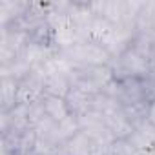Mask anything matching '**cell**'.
Returning a JSON list of instances; mask_svg holds the SVG:
<instances>
[{
  "label": "cell",
  "instance_id": "cell-9",
  "mask_svg": "<svg viewBox=\"0 0 155 155\" xmlns=\"http://www.w3.org/2000/svg\"><path fill=\"white\" fill-rule=\"evenodd\" d=\"M29 8V2H13V0H2L0 2V18H2V28L17 22L20 17L26 15Z\"/></svg>",
  "mask_w": 155,
  "mask_h": 155
},
{
  "label": "cell",
  "instance_id": "cell-5",
  "mask_svg": "<svg viewBox=\"0 0 155 155\" xmlns=\"http://www.w3.org/2000/svg\"><path fill=\"white\" fill-rule=\"evenodd\" d=\"M104 124L106 128L111 131V135L115 137V140H128L131 131H133V124L128 120V117L124 115L122 110L104 117Z\"/></svg>",
  "mask_w": 155,
  "mask_h": 155
},
{
  "label": "cell",
  "instance_id": "cell-10",
  "mask_svg": "<svg viewBox=\"0 0 155 155\" xmlns=\"http://www.w3.org/2000/svg\"><path fill=\"white\" fill-rule=\"evenodd\" d=\"M69 90H71L69 75H62V73L49 75L46 79V82H44V91H46V95H51V97L66 99Z\"/></svg>",
  "mask_w": 155,
  "mask_h": 155
},
{
  "label": "cell",
  "instance_id": "cell-11",
  "mask_svg": "<svg viewBox=\"0 0 155 155\" xmlns=\"http://www.w3.org/2000/svg\"><path fill=\"white\" fill-rule=\"evenodd\" d=\"M17 95H18V81L11 77H2L0 84V102H2V111H9L17 106Z\"/></svg>",
  "mask_w": 155,
  "mask_h": 155
},
{
  "label": "cell",
  "instance_id": "cell-8",
  "mask_svg": "<svg viewBox=\"0 0 155 155\" xmlns=\"http://www.w3.org/2000/svg\"><path fill=\"white\" fill-rule=\"evenodd\" d=\"M42 106H44L46 115H48L51 120H55V122H62L64 119H68V117L71 115L66 99H60V97L46 95V97L42 99Z\"/></svg>",
  "mask_w": 155,
  "mask_h": 155
},
{
  "label": "cell",
  "instance_id": "cell-6",
  "mask_svg": "<svg viewBox=\"0 0 155 155\" xmlns=\"http://www.w3.org/2000/svg\"><path fill=\"white\" fill-rule=\"evenodd\" d=\"M60 153L62 155H93V142L86 133L79 131L75 137H71L60 146Z\"/></svg>",
  "mask_w": 155,
  "mask_h": 155
},
{
  "label": "cell",
  "instance_id": "cell-1",
  "mask_svg": "<svg viewBox=\"0 0 155 155\" xmlns=\"http://www.w3.org/2000/svg\"><path fill=\"white\" fill-rule=\"evenodd\" d=\"M62 57H66L73 68H91V66H110L113 57L108 53L106 48L95 44V42H81V44H75L69 49L60 51Z\"/></svg>",
  "mask_w": 155,
  "mask_h": 155
},
{
  "label": "cell",
  "instance_id": "cell-7",
  "mask_svg": "<svg viewBox=\"0 0 155 155\" xmlns=\"http://www.w3.org/2000/svg\"><path fill=\"white\" fill-rule=\"evenodd\" d=\"M93 97L88 95V93H84V91H81V90H77V88H71L69 93H68V97H66V102L69 106L71 115L81 117V115L91 111V101H93Z\"/></svg>",
  "mask_w": 155,
  "mask_h": 155
},
{
  "label": "cell",
  "instance_id": "cell-12",
  "mask_svg": "<svg viewBox=\"0 0 155 155\" xmlns=\"http://www.w3.org/2000/svg\"><path fill=\"white\" fill-rule=\"evenodd\" d=\"M81 131V126H79V119L75 115H69L68 119H64L62 122H57V142L62 146L66 140H69L71 137H75L77 133Z\"/></svg>",
  "mask_w": 155,
  "mask_h": 155
},
{
  "label": "cell",
  "instance_id": "cell-15",
  "mask_svg": "<svg viewBox=\"0 0 155 155\" xmlns=\"http://www.w3.org/2000/svg\"><path fill=\"white\" fill-rule=\"evenodd\" d=\"M133 151H137L128 140H115L110 148H108V153L106 155H131Z\"/></svg>",
  "mask_w": 155,
  "mask_h": 155
},
{
  "label": "cell",
  "instance_id": "cell-16",
  "mask_svg": "<svg viewBox=\"0 0 155 155\" xmlns=\"http://www.w3.org/2000/svg\"><path fill=\"white\" fill-rule=\"evenodd\" d=\"M148 120H150V124L155 128V101H151L150 106H148Z\"/></svg>",
  "mask_w": 155,
  "mask_h": 155
},
{
  "label": "cell",
  "instance_id": "cell-4",
  "mask_svg": "<svg viewBox=\"0 0 155 155\" xmlns=\"http://www.w3.org/2000/svg\"><path fill=\"white\" fill-rule=\"evenodd\" d=\"M115 31H117V28L113 24H110L108 20H104L101 17H95V20L88 26V40L106 48L110 44V40L113 38Z\"/></svg>",
  "mask_w": 155,
  "mask_h": 155
},
{
  "label": "cell",
  "instance_id": "cell-13",
  "mask_svg": "<svg viewBox=\"0 0 155 155\" xmlns=\"http://www.w3.org/2000/svg\"><path fill=\"white\" fill-rule=\"evenodd\" d=\"M148 102H139V104H126V106H122V111H124V115L128 117V120L135 126V124H139V122H142V120H146L148 119Z\"/></svg>",
  "mask_w": 155,
  "mask_h": 155
},
{
  "label": "cell",
  "instance_id": "cell-3",
  "mask_svg": "<svg viewBox=\"0 0 155 155\" xmlns=\"http://www.w3.org/2000/svg\"><path fill=\"white\" fill-rule=\"evenodd\" d=\"M128 142L137 151H150L155 144V128L150 124V120H142L133 126V131L128 139Z\"/></svg>",
  "mask_w": 155,
  "mask_h": 155
},
{
  "label": "cell",
  "instance_id": "cell-2",
  "mask_svg": "<svg viewBox=\"0 0 155 155\" xmlns=\"http://www.w3.org/2000/svg\"><path fill=\"white\" fill-rule=\"evenodd\" d=\"M91 11L95 17H101L113 24L115 28H120L124 24V15H126V6L122 0H102V2H91Z\"/></svg>",
  "mask_w": 155,
  "mask_h": 155
},
{
  "label": "cell",
  "instance_id": "cell-14",
  "mask_svg": "<svg viewBox=\"0 0 155 155\" xmlns=\"http://www.w3.org/2000/svg\"><path fill=\"white\" fill-rule=\"evenodd\" d=\"M33 155H58L60 153V146L53 140H48V139H38L37 137V144L31 151Z\"/></svg>",
  "mask_w": 155,
  "mask_h": 155
}]
</instances>
